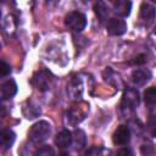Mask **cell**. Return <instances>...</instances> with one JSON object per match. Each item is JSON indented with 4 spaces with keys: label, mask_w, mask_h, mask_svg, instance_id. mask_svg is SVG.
Returning <instances> with one entry per match:
<instances>
[{
    "label": "cell",
    "mask_w": 156,
    "mask_h": 156,
    "mask_svg": "<svg viewBox=\"0 0 156 156\" xmlns=\"http://www.w3.org/2000/svg\"><path fill=\"white\" fill-rule=\"evenodd\" d=\"M51 133V126L48 121H39L34 123L28 130V138L34 144H40L45 141Z\"/></svg>",
    "instance_id": "cell-1"
},
{
    "label": "cell",
    "mask_w": 156,
    "mask_h": 156,
    "mask_svg": "<svg viewBox=\"0 0 156 156\" xmlns=\"http://www.w3.org/2000/svg\"><path fill=\"white\" fill-rule=\"evenodd\" d=\"M65 24L68 29H71L73 32H82L87 26V18L82 12L72 11L66 15Z\"/></svg>",
    "instance_id": "cell-2"
},
{
    "label": "cell",
    "mask_w": 156,
    "mask_h": 156,
    "mask_svg": "<svg viewBox=\"0 0 156 156\" xmlns=\"http://www.w3.org/2000/svg\"><path fill=\"white\" fill-rule=\"evenodd\" d=\"M51 83H52V76L50 72L45 69L38 71L33 76V84L39 91H48L51 88Z\"/></svg>",
    "instance_id": "cell-3"
},
{
    "label": "cell",
    "mask_w": 156,
    "mask_h": 156,
    "mask_svg": "<svg viewBox=\"0 0 156 156\" xmlns=\"http://www.w3.org/2000/svg\"><path fill=\"white\" fill-rule=\"evenodd\" d=\"M139 93L135 89H127L121 100V108L123 111H130L134 110L139 105Z\"/></svg>",
    "instance_id": "cell-4"
},
{
    "label": "cell",
    "mask_w": 156,
    "mask_h": 156,
    "mask_svg": "<svg viewBox=\"0 0 156 156\" xmlns=\"http://www.w3.org/2000/svg\"><path fill=\"white\" fill-rule=\"evenodd\" d=\"M106 30L110 35H122L127 30V23L122 18H110L106 23Z\"/></svg>",
    "instance_id": "cell-5"
},
{
    "label": "cell",
    "mask_w": 156,
    "mask_h": 156,
    "mask_svg": "<svg viewBox=\"0 0 156 156\" xmlns=\"http://www.w3.org/2000/svg\"><path fill=\"white\" fill-rule=\"evenodd\" d=\"M112 140H113V144L116 145H126L129 143L130 140V130L127 126L124 124H121L117 127V129L113 132V135H112Z\"/></svg>",
    "instance_id": "cell-6"
},
{
    "label": "cell",
    "mask_w": 156,
    "mask_h": 156,
    "mask_svg": "<svg viewBox=\"0 0 156 156\" xmlns=\"http://www.w3.org/2000/svg\"><path fill=\"white\" fill-rule=\"evenodd\" d=\"M151 72L147 68H138L134 69L132 73V80L134 84L136 85H143L145 83H147L151 78Z\"/></svg>",
    "instance_id": "cell-7"
},
{
    "label": "cell",
    "mask_w": 156,
    "mask_h": 156,
    "mask_svg": "<svg viewBox=\"0 0 156 156\" xmlns=\"http://www.w3.org/2000/svg\"><path fill=\"white\" fill-rule=\"evenodd\" d=\"M140 18L146 24L152 23L155 20V6L150 2H143L140 6Z\"/></svg>",
    "instance_id": "cell-8"
},
{
    "label": "cell",
    "mask_w": 156,
    "mask_h": 156,
    "mask_svg": "<svg viewBox=\"0 0 156 156\" xmlns=\"http://www.w3.org/2000/svg\"><path fill=\"white\" fill-rule=\"evenodd\" d=\"M16 140V134L11 129H2L0 132V147L2 150L10 149Z\"/></svg>",
    "instance_id": "cell-9"
},
{
    "label": "cell",
    "mask_w": 156,
    "mask_h": 156,
    "mask_svg": "<svg viewBox=\"0 0 156 156\" xmlns=\"http://www.w3.org/2000/svg\"><path fill=\"white\" fill-rule=\"evenodd\" d=\"M17 93V84L13 79H7L1 84V94L4 99H11Z\"/></svg>",
    "instance_id": "cell-10"
},
{
    "label": "cell",
    "mask_w": 156,
    "mask_h": 156,
    "mask_svg": "<svg viewBox=\"0 0 156 156\" xmlns=\"http://www.w3.org/2000/svg\"><path fill=\"white\" fill-rule=\"evenodd\" d=\"M72 143V133L67 129L61 130L56 136H55V144L60 147V149H65L68 147Z\"/></svg>",
    "instance_id": "cell-11"
},
{
    "label": "cell",
    "mask_w": 156,
    "mask_h": 156,
    "mask_svg": "<svg viewBox=\"0 0 156 156\" xmlns=\"http://www.w3.org/2000/svg\"><path fill=\"white\" fill-rule=\"evenodd\" d=\"M132 10V2L130 0H118L115 4V12L122 17L129 16Z\"/></svg>",
    "instance_id": "cell-12"
},
{
    "label": "cell",
    "mask_w": 156,
    "mask_h": 156,
    "mask_svg": "<svg viewBox=\"0 0 156 156\" xmlns=\"http://www.w3.org/2000/svg\"><path fill=\"white\" fill-rule=\"evenodd\" d=\"M85 134H84V132L83 130H80V129H77V130H74V133L72 134V143L71 144H73V146H74V149L77 150V151H80L84 146H85Z\"/></svg>",
    "instance_id": "cell-13"
},
{
    "label": "cell",
    "mask_w": 156,
    "mask_h": 156,
    "mask_svg": "<svg viewBox=\"0 0 156 156\" xmlns=\"http://www.w3.org/2000/svg\"><path fill=\"white\" fill-rule=\"evenodd\" d=\"M93 10H94V12H95V15H96V17L99 18L100 22H104V21L107 18L108 9H107V6L105 5V2H102V1H96V2L94 4Z\"/></svg>",
    "instance_id": "cell-14"
},
{
    "label": "cell",
    "mask_w": 156,
    "mask_h": 156,
    "mask_svg": "<svg viewBox=\"0 0 156 156\" xmlns=\"http://www.w3.org/2000/svg\"><path fill=\"white\" fill-rule=\"evenodd\" d=\"M28 106H24L23 107V113L26 116V118L28 119H32V118H35L40 115V107L35 104H33L32 101H28Z\"/></svg>",
    "instance_id": "cell-15"
},
{
    "label": "cell",
    "mask_w": 156,
    "mask_h": 156,
    "mask_svg": "<svg viewBox=\"0 0 156 156\" xmlns=\"http://www.w3.org/2000/svg\"><path fill=\"white\" fill-rule=\"evenodd\" d=\"M83 108L80 107V106H78V108L76 107V106H73L72 108H71V111H69V119H71V122L73 123V124H77V123H79V121H78V117L77 116H79V118L83 121L84 119V116H85V113H87V111H82Z\"/></svg>",
    "instance_id": "cell-16"
},
{
    "label": "cell",
    "mask_w": 156,
    "mask_h": 156,
    "mask_svg": "<svg viewBox=\"0 0 156 156\" xmlns=\"http://www.w3.org/2000/svg\"><path fill=\"white\" fill-rule=\"evenodd\" d=\"M144 100H145V104L150 107H152L156 102V89L154 87H150L145 90L144 93Z\"/></svg>",
    "instance_id": "cell-17"
},
{
    "label": "cell",
    "mask_w": 156,
    "mask_h": 156,
    "mask_svg": "<svg viewBox=\"0 0 156 156\" xmlns=\"http://www.w3.org/2000/svg\"><path fill=\"white\" fill-rule=\"evenodd\" d=\"M54 154H55V151L50 145H43L35 151V155H38V156H52Z\"/></svg>",
    "instance_id": "cell-18"
},
{
    "label": "cell",
    "mask_w": 156,
    "mask_h": 156,
    "mask_svg": "<svg viewBox=\"0 0 156 156\" xmlns=\"http://www.w3.org/2000/svg\"><path fill=\"white\" fill-rule=\"evenodd\" d=\"M146 58H147V56L145 54H140V55L135 56L133 60L128 61V63L129 65H133V66H140V65H144L146 62Z\"/></svg>",
    "instance_id": "cell-19"
},
{
    "label": "cell",
    "mask_w": 156,
    "mask_h": 156,
    "mask_svg": "<svg viewBox=\"0 0 156 156\" xmlns=\"http://www.w3.org/2000/svg\"><path fill=\"white\" fill-rule=\"evenodd\" d=\"M11 73V67L7 62L0 60V76H9Z\"/></svg>",
    "instance_id": "cell-20"
},
{
    "label": "cell",
    "mask_w": 156,
    "mask_h": 156,
    "mask_svg": "<svg viewBox=\"0 0 156 156\" xmlns=\"http://www.w3.org/2000/svg\"><path fill=\"white\" fill-rule=\"evenodd\" d=\"M101 152H102V149H100V147H91V149L88 150L85 154H87V155H93V154L99 155V154H101Z\"/></svg>",
    "instance_id": "cell-21"
},
{
    "label": "cell",
    "mask_w": 156,
    "mask_h": 156,
    "mask_svg": "<svg viewBox=\"0 0 156 156\" xmlns=\"http://www.w3.org/2000/svg\"><path fill=\"white\" fill-rule=\"evenodd\" d=\"M118 154H126V155L128 154V155H130L132 152H130L128 149H122V150H119V151H118Z\"/></svg>",
    "instance_id": "cell-22"
},
{
    "label": "cell",
    "mask_w": 156,
    "mask_h": 156,
    "mask_svg": "<svg viewBox=\"0 0 156 156\" xmlns=\"http://www.w3.org/2000/svg\"><path fill=\"white\" fill-rule=\"evenodd\" d=\"M4 112H5V110H4V105L0 102V115H4Z\"/></svg>",
    "instance_id": "cell-23"
},
{
    "label": "cell",
    "mask_w": 156,
    "mask_h": 156,
    "mask_svg": "<svg viewBox=\"0 0 156 156\" xmlns=\"http://www.w3.org/2000/svg\"><path fill=\"white\" fill-rule=\"evenodd\" d=\"M0 50H1V44H0Z\"/></svg>",
    "instance_id": "cell-24"
}]
</instances>
